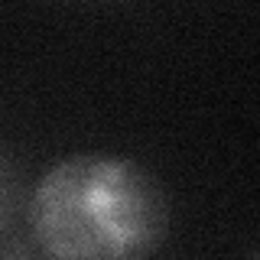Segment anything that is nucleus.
<instances>
[{"label":"nucleus","instance_id":"obj_1","mask_svg":"<svg viewBox=\"0 0 260 260\" xmlns=\"http://www.w3.org/2000/svg\"><path fill=\"white\" fill-rule=\"evenodd\" d=\"M29 228L49 260H150L169 231V202L140 162L75 153L36 182Z\"/></svg>","mask_w":260,"mask_h":260},{"label":"nucleus","instance_id":"obj_2","mask_svg":"<svg viewBox=\"0 0 260 260\" xmlns=\"http://www.w3.org/2000/svg\"><path fill=\"white\" fill-rule=\"evenodd\" d=\"M257 260H260V254H257Z\"/></svg>","mask_w":260,"mask_h":260}]
</instances>
